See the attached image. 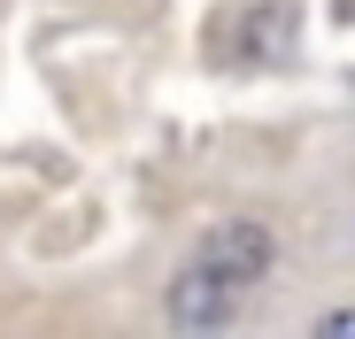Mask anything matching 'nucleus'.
<instances>
[{"label": "nucleus", "instance_id": "2", "mask_svg": "<svg viewBox=\"0 0 355 339\" xmlns=\"http://www.w3.org/2000/svg\"><path fill=\"white\" fill-rule=\"evenodd\" d=\"M232 301H240V286L193 262V270L170 286V324H224V316H232Z\"/></svg>", "mask_w": 355, "mask_h": 339}, {"label": "nucleus", "instance_id": "3", "mask_svg": "<svg viewBox=\"0 0 355 339\" xmlns=\"http://www.w3.org/2000/svg\"><path fill=\"white\" fill-rule=\"evenodd\" d=\"M317 331H332V339H355V309H332V316H324Z\"/></svg>", "mask_w": 355, "mask_h": 339}, {"label": "nucleus", "instance_id": "1", "mask_svg": "<svg viewBox=\"0 0 355 339\" xmlns=\"http://www.w3.org/2000/svg\"><path fill=\"white\" fill-rule=\"evenodd\" d=\"M193 262L216 270V277H232V286H255V277L270 270V232H263L255 216H224V223H209V232H201Z\"/></svg>", "mask_w": 355, "mask_h": 339}]
</instances>
